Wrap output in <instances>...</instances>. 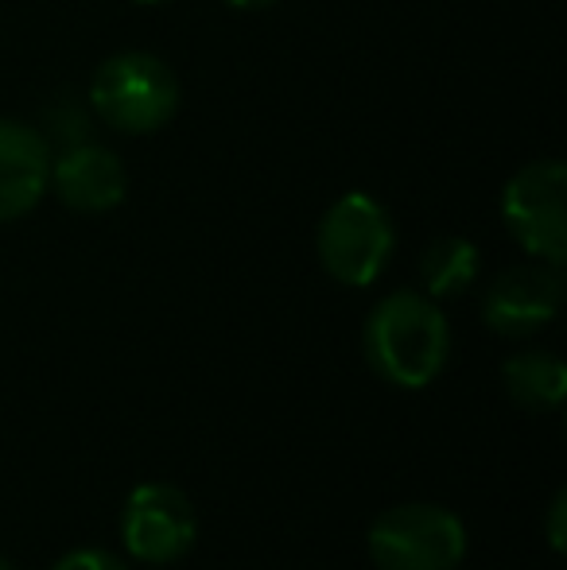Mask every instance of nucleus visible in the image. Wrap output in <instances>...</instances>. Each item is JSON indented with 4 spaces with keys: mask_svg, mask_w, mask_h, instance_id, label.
I'll list each match as a JSON object with an SVG mask.
<instances>
[{
    "mask_svg": "<svg viewBox=\"0 0 567 570\" xmlns=\"http://www.w3.org/2000/svg\"><path fill=\"white\" fill-rule=\"evenodd\" d=\"M451 353V331L436 299L417 292H393L370 311L365 357L373 373L397 389H424L436 381Z\"/></svg>",
    "mask_w": 567,
    "mask_h": 570,
    "instance_id": "nucleus-1",
    "label": "nucleus"
},
{
    "mask_svg": "<svg viewBox=\"0 0 567 570\" xmlns=\"http://www.w3.org/2000/svg\"><path fill=\"white\" fill-rule=\"evenodd\" d=\"M90 106L114 132H159L179 109V78L151 51L109 55L90 78Z\"/></svg>",
    "mask_w": 567,
    "mask_h": 570,
    "instance_id": "nucleus-2",
    "label": "nucleus"
},
{
    "mask_svg": "<svg viewBox=\"0 0 567 570\" xmlns=\"http://www.w3.org/2000/svg\"><path fill=\"white\" fill-rule=\"evenodd\" d=\"M315 248L331 279L346 287H370L397 248L393 218L378 198H370L365 190H350L326 206Z\"/></svg>",
    "mask_w": 567,
    "mask_h": 570,
    "instance_id": "nucleus-3",
    "label": "nucleus"
},
{
    "mask_svg": "<svg viewBox=\"0 0 567 570\" xmlns=\"http://www.w3.org/2000/svg\"><path fill=\"white\" fill-rule=\"evenodd\" d=\"M467 556V528L439 504H397L370 528L378 570H454Z\"/></svg>",
    "mask_w": 567,
    "mask_h": 570,
    "instance_id": "nucleus-4",
    "label": "nucleus"
},
{
    "mask_svg": "<svg viewBox=\"0 0 567 570\" xmlns=\"http://www.w3.org/2000/svg\"><path fill=\"white\" fill-rule=\"evenodd\" d=\"M501 218L532 261H567V167L560 159L525 164L501 190Z\"/></svg>",
    "mask_w": 567,
    "mask_h": 570,
    "instance_id": "nucleus-5",
    "label": "nucleus"
},
{
    "mask_svg": "<svg viewBox=\"0 0 567 570\" xmlns=\"http://www.w3.org/2000/svg\"><path fill=\"white\" fill-rule=\"evenodd\" d=\"M195 535V504L183 489L148 481V485L133 489V497L125 501L121 540L140 563H175L190 551Z\"/></svg>",
    "mask_w": 567,
    "mask_h": 570,
    "instance_id": "nucleus-6",
    "label": "nucleus"
},
{
    "mask_svg": "<svg viewBox=\"0 0 567 570\" xmlns=\"http://www.w3.org/2000/svg\"><path fill=\"white\" fill-rule=\"evenodd\" d=\"M564 307V272L560 264H517L501 272L482 299V318L490 331L506 338H529L548 326Z\"/></svg>",
    "mask_w": 567,
    "mask_h": 570,
    "instance_id": "nucleus-7",
    "label": "nucleus"
},
{
    "mask_svg": "<svg viewBox=\"0 0 567 570\" xmlns=\"http://www.w3.org/2000/svg\"><path fill=\"white\" fill-rule=\"evenodd\" d=\"M47 190L59 195L62 206L78 214H106L129 195V171L121 156L101 144H70L51 156V179Z\"/></svg>",
    "mask_w": 567,
    "mask_h": 570,
    "instance_id": "nucleus-8",
    "label": "nucleus"
},
{
    "mask_svg": "<svg viewBox=\"0 0 567 570\" xmlns=\"http://www.w3.org/2000/svg\"><path fill=\"white\" fill-rule=\"evenodd\" d=\"M51 179V144L23 120L0 117V222H16L39 206Z\"/></svg>",
    "mask_w": 567,
    "mask_h": 570,
    "instance_id": "nucleus-9",
    "label": "nucleus"
},
{
    "mask_svg": "<svg viewBox=\"0 0 567 570\" xmlns=\"http://www.w3.org/2000/svg\"><path fill=\"white\" fill-rule=\"evenodd\" d=\"M501 381H506V392L514 396V404L529 407V412H553L567 396L564 361L545 350H529L509 357L506 368H501Z\"/></svg>",
    "mask_w": 567,
    "mask_h": 570,
    "instance_id": "nucleus-10",
    "label": "nucleus"
},
{
    "mask_svg": "<svg viewBox=\"0 0 567 570\" xmlns=\"http://www.w3.org/2000/svg\"><path fill=\"white\" fill-rule=\"evenodd\" d=\"M478 245L467 237H436L420 256V279L431 299L462 295L478 279Z\"/></svg>",
    "mask_w": 567,
    "mask_h": 570,
    "instance_id": "nucleus-11",
    "label": "nucleus"
},
{
    "mask_svg": "<svg viewBox=\"0 0 567 570\" xmlns=\"http://www.w3.org/2000/svg\"><path fill=\"white\" fill-rule=\"evenodd\" d=\"M51 570H129V567H125L117 556H109V551L82 548V551H70V556H62Z\"/></svg>",
    "mask_w": 567,
    "mask_h": 570,
    "instance_id": "nucleus-12",
    "label": "nucleus"
},
{
    "mask_svg": "<svg viewBox=\"0 0 567 570\" xmlns=\"http://www.w3.org/2000/svg\"><path fill=\"white\" fill-rule=\"evenodd\" d=\"M564 524H567V493L560 489V493L553 497V509H548V543H553V551L560 556L567 535H564Z\"/></svg>",
    "mask_w": 567,
    "mask_h": 570,
    "instance_id": "nucleus-13",
    "label": "nucleus"
},
{
    "mask_svg": "<svg viewBox=\"0 0 567 570\" xmlns=\"http://www.w3.org/2000/svg\"><path fill=\"white\" fill-rule=\"evenodd\" d=\"M229 8H237V12H261V8H273L276 0H226Z\"/></svg>",
    "mask_w": 567,
    "mask_h": 570,
    "instance_id": "nucleus-14",
    "label": "nucleus"
},
{
    "mask_svg": "<svg viewBox=\"0 0 567 570\" xmlns=\"http://www.w3.org/2000/svg\"><path fill=\"white\" fill-rule=\"evenodd\" d=\"M137 4H164V0H137Z\"/></svg>",
    "mask_w": 567,
    "mask_h": 570,
    "instance_id": "nucleus-15",
    "label": "nucleus"
},
{
    "mask_svg": "<svg viewBox=\"0 0 567 570\" xmlns=\"http://www.w3.org/2000/svg\"><path fill=\"white\" fill-rule=\"evenodd\" d=\"M0 570H12V567H8V559H0Z\"/></svg>",
    "mask_w": 567,
    "mask_h": 570,
    "instance_id": "nucleus-16",
    "label": "nucleus"
}]
</instances>
